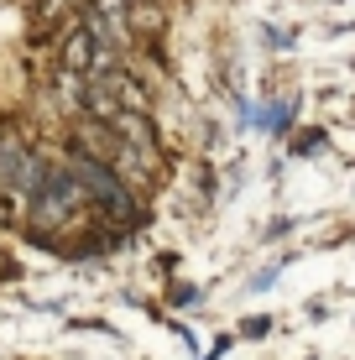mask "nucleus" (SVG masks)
Wrapping results in <instances>:
<instances>
[{"label":"nucleus","instance_id":"nucleus-1","mask_svg":"<svg viewBox=\"0 0 355 360\" xmlns=\"http://www.w3.org/2000/svg\"><path fill=\"white\" fill-rule=\"evenodd\" d=\"M73 172H79V183L89 188L94 198H100L105 209H115V214H131V193H126V183L115 178V172H105V167H94V162H73Z\"/></svg>","mask_w":355,"mask_h":360},{"label":"nucleus","instance_id":"nucleus-2","mask_svg":"<svg viewBox=\"0 0 355 360\" xmlns=\"http://www.w3.org/2000/svg\"><path fill=\"white\" fill-rule=\"evenodd\" d=\"M89 32L110 47H126L131 42V21H126V6L120 0H94V16H89Z\"/></svg>","mask_w":355,"mask_h":360}]
</instances>
